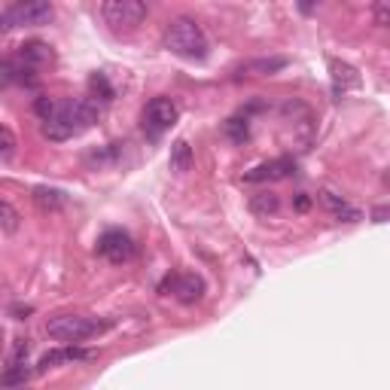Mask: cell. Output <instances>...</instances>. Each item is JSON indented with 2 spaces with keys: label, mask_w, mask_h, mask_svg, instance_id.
<instances>
[{
  "label": "cell",
  "mask_w": 390,
  "mask_h": 390,
  "mask_svg": "<svg viewBox=\"0 0 390 390\" xmlns=\"http://www.w3.org/2000/svg\"><path fill=\"white\" fill-rule=\"evenodd\" d=\"M162 43H165L168 52L186 58V61H204L208 58V37H204L201 25L195 22V18H174V22L165 28V34H162Z\"/></svg>",
  "instance_id": "1"
},
{
  "label": "cell",
  "mask_w": 390,
  "mask_h": 390,
  "mask_svg": "<svg viewBox=\"0 0 390 390\" xmlns=\"http://www.w3.org/2000/svg\"><path fill=\"white\" fill-rule=\"evenodd\" d=\"M101 330H104V323L95 321V317H83V314H58L46 321V333L65 345L86 342V338L98 335Z\"/></svg>",
  "instance_id": "2"
},
{
  "label": "cell",
  "mask_w": 390,
  "mask_h": 390,
  "mask_svg": "<svg viewBox=\"0 0 390 390\" xmlns=\"http://www.w3.org/2000/svg\"><path fill=\"white\" fill-rule=\"evenodd\" d=\"M55 16L52 4L46 0H25V4H13L0 13V30H13L18 25L34 28V25H49Z\"/></svg>",
  "instance_id": "3"
},
{
  "label": "cell",
  "mask_w": 390,
  "mask_h": 390,
  "mask_svg": "<svg viewBox=\"0 0 390 390\" xmlns=\"http://www.w3.org/2000/svg\"><path fill=\"white\" fill-rule=\"evenodd\" d=\"M98 113H101V107H98L95 98H67V101H61V104L55 107V116H58L61 122H67V126L74 128L77 135L95 126V122H98Z\"/></svg>",
  "instance_id": "4"
},
{
  "label": "cell",
  "mask_w": 390,
  "mask_h": 390,
  "mask_svg": "<svg viewBox=\"0 0 390 390\" xmlns=\"http://www.w3.org/2000/svg\"><path fill=\"white\" fill-rule=\"evenodd\" d=\"M177 116H180L177 104H174L171 98L159 95V98L150 101L147 110H143V131H147L150 138H159L162 131H168L174 122H177Z\"/></svg>",
  "instance_id": "5"
},
{
  "label": "cell",
  "mask_w": 390,
  "mask_h": 390,
  "mask_svg": "<svg viewBox=\"0 0 390 390\" xmlns=\"http://www.w3.org/2000/svg\"><path fill=\"white\" fill-rule=\"evenodd\" d=\"M101 16L113 28H135L147 18V4H140V0H107L101 6Z\"/></svg>",
  "instance_id": "6"
},
{
  "label": "cell",
  "mask_w": 390,
  "mask_h": 390,
  "mask_svg": "<svg viewBox=\"0 0 390 390\" xmlns=\"http://www.w3.org/2000/svg\"><path fill=\"white\" fill-rule=\"evenodd\" d=\"M98 253L110 262H128L135 256V244H131V238L122 229H107L98 238Z\"/></svg>",
  "instance_id": "7"
},
{
  "label": "cell",
  "mask_w": 390,
  "mask_h": 390,
  "mask_svg": "<svg viewBox=\"0 0 390 390\" xmlns=\"http://www.w3.org/2000/svg\"><path fill=\"white\" fill-rule=\"evenodd\" d=\"M162 290H171L177 302L192 305V302H199L201 296H204V281L199 278V274L186 272V274H174V278H165Z\"/></svg>",
  "instance_id": "8"
},
{
  "label": "cell",
  "mask_w": 390,
  "mask_h": 390,
  "mask_svg": "<svg viewBox=\"0 0 390 390\" xmlns=\"http://www.w3.org/2000/svg\"><path fill=\"white\" fill-rule=\"evenodd\" d=\"M293 171H296V162L284 156V159H269V162H262V165L250 168L241 180H244V183H269V180H284V177H290Z\"/></svg>",
  "instance_id": "9"
},
{
  "label": "cell",
  "mask_w": 390,
  "mask_h": 390,
  "mask_svg": "<svg viewBox=\"0 0 390 390\" xmlns=\"http://www.w3.org/2000/svg\"><path fill=\"white\" fill-rule=\"evenodd\" d=\"M330 70H333L335 98H342L347 89H360V74H357L351 65H345V61H338V58H330Z\"/></svg>",
  "instance_id": "10"
},
{
  "label": "cell",
  "mask_w": 390,
  "mask_h": 390,
  "mask_svg": "<svg viewBox=\"0 0 390 390\" xmlns=\"http://www.w3.org/2000/svg\"><path fill=\"white\" fill-rule=\"evenodd\" d=\"M91 351H83V347H55V351H46L43 357H40L37 363V372H46V369H52L58 363H70V360H89Z\"/></svg>",
  "instance_id": "11"
},
{
  "label": "cell",
  "mask_w": 390,
  "mask_h": 390,
  "mask_svg": "<svg viewBox=\"0 0 390 390\" xmlns=\"http://www.w3.org/2000/svg\"><path fill=\"white\" fill-rule=\"evenodd\" d=\"M321 204H323V208L330 211V213H335L338 220H345V223H357V220L363 217L360 211L351 208V204H347L342 195H335L333 189H323V192H321Z\"/></svg>",
  "instance_id": "12"
},
{
  "label": "cell",
  "mask_w": 390,
  "mask_h": 390,
  "mask_svg": "<svg viewBox=\"0 0 390 390\" xmlns=\"http://www.w3.org/2000/svg\"><path fill=\"white\" fill-rule=\"evenodd\" d=\"M290 61H286L284 55H274V58H253V61H244V65L238 67L241 74H250V77H272L278 74V70H284Z\"/></svg>",
  "instance_id": "13"
},
{
  "label": "cell",
  "mask_w": 390,
  "mask_h": 390,
  "mask_svg": "<svg viewBox=\"0 0 390 390\" xmlns=\"http://www.w3.org/2000/svg\"><path fill=\"white\" fill-rule=\"evenodd\" d=\"M34 204L43 213H49V211H61L67 204V195L61 192V189H52V186H37L34 189Z\"/></svg>",
  "instance_id": "14"
},
{
  "label": "cell",
  "mask_w": 390,
  "mask_h": 390,
  "mask_svg": "<svg viewBox=\"0 0 390 390\" xmlns=\"http://www.w3.org/2000/svg\"><path fill=\"white\" fill-rule=\"evenodd\" d=\"M18 58H22V65L25 67H40V65H46L49 58H52V49H49L46 43H40V40H30V43L22 46V52H18Z\"/></svg>",
  "instance_id": "15"
},
{
  "label": "cell",
  "mask_w": 390,
  "mask_h": 390,
  "mask_svg": "<svg viewBox=\"0 0 390 390\" xmlns=\"http://www.w3.org/2000/svg\"><path fill=\"white\" fill-rule=\"evenodd\" d=\"M247 204L256 217H272V213L281 211V199L274 192H256V195H250Z\"/></svg>",
  "instance_id": "16"
},
{
  "label": "cell",
  "mask_w": 390,
  "mask_h": 390,
  "mask_svg": "<svg viewBox=\"0 0 390 390\" xmlns=\"http://www.w3.org/2000/svg\"><path fill=\"white\" fill-rule=\"evenodd\" d=\"M189 168H192V147L186 140H174L171 143V171L186 174Z\"/></svg>",
  "instance_id": "17"
},
{
  "label": "cell",
  "mask_w": 390,
  "mask_h": 390,
  "mask_svg": "<svg viewBox=\"0 0 390 390\" xmlns=\"http://www.w3.org/2000/svg\"><path fill=\"white\" fill-rule=\"evenodd\" d=\"M30 375H34V372L28 369V363H9L4 372H0V387H4V390H9V387H22Z\"/></svg>",
  "instance_id": "18"
},
{
  "label": "cell",
  "mask_w": 390,
  "mask_h": 390,
  "mask_svg": "<svg viewBox=\"0 0 390 390\" xmlns=\"http://www.w3.org/2000/svg\"><path fill=\"white\" fill-rule=\"evenodd\" d=\"M40 131H43V138H49V140H55V143H61V140H70V138H74V135H77V131H74V128H70V126H67V122H61L58 116H52V119H46V122H43V128H40Z\"/></svg>",
  "instance_id": "19"
},
{
  "label": "cell",
  "mask_w": 390,
  "mask_h": 390,
  "mask_svg": "<svg viewBox=\"0 0 390 390\" xmlns=\"http://www.w3.org/2000/svg\"><path fill=\"white\" fill-rule=\"evenodd\" d=\"M223 131L229 135L235 143H244L250 138V122H247V116H232L229 122L223 126Z\"/></svg>",
  "instance_id": "20"
},
{
  "label": "cell",
  "mask_w": 390,
  "mask_h": 390,
  "mask_svg": "<svg viewBox=\"0 0 390 390\" xmlns=\"http://www.w3.org/2000/svg\"><path fill=\"white\" fill-rule=\"evenodd\" d=\"M18 211L9 201H0V229L4 232H18Z\"/></svg>",
  "instance_id": "21"
},
{
  "label": "cell",
  "mask_w": 390,
  "mask_h": 390,
  "mask_svg": "<svg viewBox=\"0 0 390 390\" xmlns=\"http://www.w3.org/2000/svg\"><path fill=\"white\" fill-rule=\"evenodd\" d=\"M16 79H18V65L13 58H0V89L13 86Z\"/></svg>",
  "instance_id": "22"
},
{
  "label": "cell",
  "mask_w": 390,
  "mask_h": 390,
  "mask_svg": "<svg viewBox=\"0 0 390 390\" xmlns=\"http://www.w3.org/2000/svg\"><path fill=\"white\" fill-rule=\"evenodd\" d=\"M89 89L95 91V95H98L101 101H113V86L107 83V77H104V74H95V77H91V79H89Z\"/></svg>",
  "instance_id": "23"
},
{
  "label": "cell",
  "mask_w": 390,
  "mask_h": 390,
  "mask_svg": "<svg viewBox=\"0 0 390 390\" xmlns=\"http://www.w3.org/2000/svg\"><path fill=\"white\" fill-rule=\"evenodd\" d=\"M16 156V135L6 126H0V159H13Z\"/></svg>",
  "instance_id": "24"
},
{
  "label": "cell",
  "mask_w": 390,
  "mask_h": 390,
  "mask_svg": "<svg viewBox=\"0 0 390 390\" xmlns=\"http://www.w3.org/2000/svg\"><path fill=\"white\" fill-rule=\"evenodd\" d=\"M55 107H58V104H55L52 98H46V95H40V98L34 101V113H37V116L43 119V122L55 116Z\"/></svg>",
  "instance_id": "25"
},
{
  "label": "cell",
  "mask_w": 390,
  "mask_h": 390,
  "mask_svg": "<svg viewBox=\"0 0 390 390\" xmlns=\"http://www.w3.org/2000/svg\"><path fill=\"white\" fill-rule=\"evenodd\" d=\"M293 208L299 211V213L311 211V195H308V192H299V195H296V199H293Z\"/></svg>",
  "instance_id": "26"
},
{
  "label": "cell",
  "mask_w": 390,
  "mask_h": 390,
  "mask_svg": "<svg viewBox=\"0 0 390 390\" xmlns=\"http://www.w3.org/2000/svg\"><path fill=\"white\" fill-rule=\"evenodd\" d=\"M387 18H390V6H387V4H378V6H375V25L384 28Z\"/></svg>",
  "instance_id": "27"
},
{
  "label": "cell",
  "mask_w": 390,
  "mask_h": 390,
  "mask_svg": "<svg viewBox=\"0 0 390 390\" xmlns=\"http://www.w3.org/2000/svg\"><path fill=\"white\" fill-rule=\"evenodd\" d=\"M387 208H384V204H378V208H372V223H387Z\"/></svg>",
  "instance_id": "28"
},
{
  "label": "cell",
  "mask_w": 390,
  "mask_h": 390,
  "mask_svg": "<svg viewBox=\"0 0 390 390\" xmlns=\"http://www.w3.org/2000/svg\"><path fill=\"white\" fill-rule=\"evenodd\" d=\"M0 347H4V333H0Z\"/></svg>",
  "instance_id": "29"
}]
</instances>
